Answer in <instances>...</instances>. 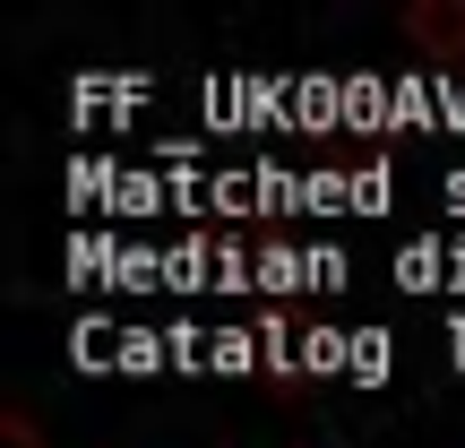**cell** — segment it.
<instances>
[{
    "mask_svg": "<svg viewBox=\"0 0 465 448\" xmlns=\"http://www.w3.org/2000/svg\"><path fill=\"white\" fill-rule=\"evenodd\" d=\"M405 44L440 69H465V0H414L405 9Z\"/></svg>",
    "mask_w": 465,
    "mask_h": 448,
    "instance_id": "cell-1",
    "label": "cell"
},
{
    "mask_svg": "<svg viewBox=\"0 0 465 448\" xmlns=\"http://www.w3.org/2000/svg\"><path fill=\"white\" fill-rule=\"evenodd\" d=\"M345 363H353V336H336V328H311V336H302V371L328 380V371H345Z\"/></svg>",
    "mask_w": 465,
    "mask_h": 448,
    "instance_id": "cell-2",
    "label": "cell"
},
{
    "mask_svg": "<svg viewBox=\"0 0 465 448\" xmlns=\"http://www.w3.org/2000/svg\"><path fill=\"white\" fill-rule=\"evenodd\" d=\"M353 371H362V380H380V371H388V336H353Z\"/></svg>",
    "mask_w": 465,
    "mask_h": 448,
    "instance_id": "cell-3",
    "label": "cell"
},
{
    "mask_svg": "<svg viewBox=\"0 0 465 448\" xmlns=\"http://www.w3.org/2000/svg\"><path fill=\"white\" fill-rule=\"evenodd\" d=\"M207 345H216V371H250V336H242V328L207 336Z\"/></svg>",
    "mask_w": 465,
    "mask_h": 448,
    "instance_id": "cell-4",
    "label": "cell"
},
{
    "mask_svg": "<svg viewBox=\"0 0 465 448\" xmlns=\"http://www.w3.org/2000/svg\"><path fill=\"white\" fill-rule=\"evenodd\" d=\"M0 448H44V432H35V414H0Z\"/></svg>",
    "mask_w": 465,
    "mask_h": 448,
    "instance_id": "cell-5",
    "label": "cell"
}]
</instances>
